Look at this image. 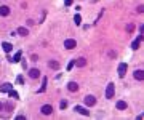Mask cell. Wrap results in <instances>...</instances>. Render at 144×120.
I'll return each mask as SVG.
<instances>
[{
    "instance_id": "f1b7e54d",
    "label": "cell",
    "mask_w": 144,
    "mask_h": 120,
    "mask_svg": "<svg viewBox=\"0 0 144 120\" xmlns=\"http://www.w3.org/2000/svg\"><path fill=\"white\" fill-rule=\"evenodd\" d=\"M93 2H98V0H93Z\"/></svg>"
},
{
    "instance_id": "2e32d148",
    "label": "cell",
    "mask_w": 144,
    "mask_h": 120,
    "mask_svg": "<svg viewBox=\"0 0 144 120\" xmlns=\"http://www.w3.org/2000/svg\"><path fill=\"white\" fill-rule=\"evenodd\" d=\"M16 32L19 34V35H22V37H26V35L29 34V31H27L26 27H18V31H16Z\"/></svg>"
},
{
    "instance_id": "ac0fdd59",
    "label": "cell",
    "mask_w": 144,
    "mask_h": 120,
    "mask_svg": "<svg viewBox=\"0 0 144 120\" xmlns=\"http://www.w3.org/2000/svg\"><path fill=\"white\" fill-rule=\"evenodd\" d=\"M48 66H50L51 69H58V67H59V63H56V61H50V63H48Z\"/></svg>"
},
{
    "instance_id": "6da1fadb",
    "label": "cell",
    "mask_w": 144,
    "mask_h": 120,
    "mask_svg": "<svg viewBox=\"0 0 144 120\" xmlns=\"http://www.w3.org/2000/svg\"><path fill=\"white\" fill-rule=\"evenodd\" d=\"M114 93H115V87H114V83H109L107 88H106V98L107 99L114 98Z\"/></svg>"
},
{
    "instance_id": "ba28073f",
    "label": "cell",
    "mask_w": 144,
    "mask_h": 120,
    "mask_svg": "<svg viewBox=\"0 0 144 120\" xmlns=\"http://www.w3.org/2000/svg\"><path fill=\"white\" fill-rule=\"evenodd\" d=\"M74 64L77 66V67H85V66H87V59L85 58H79L77 61H74Z\"/></svg>"
},
{
    "instance_id": "7c38bea8",
    "label": "cell",
    "mask_w": 144,
    "mask_h": 120,
    "mask_svg": "<svg viewBox=\"0 0 144 120\" xmlns=\"http://www.w3.org/2000/svg\"><path fill=\"white\" fill-rule=\"evenodd\" d=\"M67 88H69V91H77V90H79V85H77L75 82H69Z\"/></svg>"
},
{
    "instance_id": "5b68a950",
    "label": "cell",
    "mask_w": 144,
    "mask_h": 120,
    "mask_svg": "<svg viewBox=\"0 0 144 120\" xmlns=\"http://www.w3.org/2000/svg\"><path fill=\"white\" fill-rule=\"evenodd\" d=\"M85 104L87 106H94L96 104V98H94V96H91V94H88L87 98H85Z\"/></svg>"
},
{
    "instance_id": "44dd1931",
    "label": "cell",
    "mask_w": 144,
    "mask_h": 120,
    "mask_svg": "<svg viewBox=\"0 0 144 120\" xmlns=\"http://www.w3.org/2000/svg\"><path fill=\"white\" fill-rule=\"evenodd\" d=\"M133 31H135V24H128V26H127V32H130V34H131Z\"/></svg>"
},
{
    "instance_id": "7a4b0ae2",
    "label": "cell",
    "mask_w": 144,
    "mask_h": 120,
    "mask_svg": "<svg viewBox=\"0 0 144 120\" xmlns=\"http://www.w3.org/2000/svg\"><path fill=\"white\" fill-rule=\"evenodd\" d=\"M142 39H144V34H139V35H138V37L133 40V43H131V48H133V50H138V48H139V43L142 42Z\"/></svg>"
},
{
    "instance_id": "83f0119b",
    "label": "cell",
    "mask_w": 144,
    "mask_h": 120,
    "mask_svg": "<svg viewBox=\"0 0 144 120\" xmlns=\"http://www.w3.org/2000/svg\"><path fill=\"white\" fill-rule=\"evenodd\" d=\"M3 109H5V104H2V103H0V112H2Z\"/></svg>"
},
{
    "instance_id": "8992f818",
    "label": "cell",
    "mask_w": 144,
    "mask_h": 120,
    "mask_svg": "<svg viewBox=\"0 0 144 120\" xmlns=\"http://www.w3.org/2000/svg\"><path fill=\"white\" fill-rule=\"evenodd\" d=\"M29 77H31V79H39V77H40V70L39 69H31V70H29Z\"/></svg>"
},
{
    "instance_id": "8fae6325",
    "label": "cell",
    "mask_w": 144,
    "mask_h": 120,
    "mask_svg": "<svg viewBox=\"0 0 144 120\" xmlns=\"http://www.w3.org/2000/svg\"><path fill=\"white\" fill-rule=\"evenodd\" d=\"M10 15V8L7 5H3V7H0V16H8Z\"/></svg>"
},
{
    "instance_id": "e0dca14e",
    "label": "cell",
    "mask_w": 144,
    "mask_h": 120,
    "mask_svg": "<svg viewBox=\"0 0 144 120\" xmlns=\"http://www.w3.org/2000/svg\"><path fill=\"white\" fill-rule=\"evenodd\" d=\"M2 46H3V50L7 51V53H10V51H11V48H13V45H11V43H8V42H3V43H2Z\"/></svg>"
},
{
    "instance_id": "d4e9b609",
    "label": "cell",
    "mask_w": 144,
    "mask_h": 120,
    "mask_svg": "<svg viewBox=\"0 0 144 120\" xmlns=\"http://www.w3.org/2000/svg\"><path fill=\"white\" fill-rule=\"evenodd\" d=\"M72 67H74V61H70V63H69V64H67V70H70V69H72Z\"/></svg>"
},
{
    "instance_id": "9c48e42d",
    "label": "cell",
    "mask_w": 144,
    "mask_h": 120,
    "mask_svg": "<svg viewBox=\"0 0 144 120\" xmlns=\"http://www.w3.org/2000/svg\"><path fill=\"white\" fill-rule=\"evenodd\" d=\"M75 112L82 114V115H90V111H87L85 107H82V106H75Z\"/></svg>"
},
{
    "instance_id": "ffe728a7",
    "label": "cell",
    "mask_w": 144,
    "mask_h": 120,
    "mask_svg": "<svg viewBox=\"0 0 144 120\" xmlns=\"http://www.w3.org/2000/svg\"><path fill=\"white\" fill-rule=\"evenodd\" d=\"M10 96H11V98H15V99L19 98V94H18L16 91H13V90H10Z\"/></svg>"
},
{
    "instance_id": "cb8c5ba5",
    "label": "cell",
    "mask_w": 144,
    "mask_h": 120,
    "mask_svg": "<svg viewBox=\"0 0 144 120\" xmlns=\"http://www.w3.org/2000/svg\"><path fill=\"white\" fill-rule=\"evenodd\" d=\"M136 11H138V13H142V11H144V7H142V5H139V7L136 8Z\"/></svg>"
},
{
    "instance_id": "3957f363",
    "label": "cell",
    "mask_w": 144,
    "mask_h": 120,
    "mask_svg": "<svg viewBox=\"0 0 144 120\" xmlns=\"http://www.w3.org/2000/svg\"><path fill=\"white\" fill-rule=\"evenodd\" d=\"M64 46L67 48V50H74V48L77 46V43H75V40H74V39H67V40L64 42Z\"/></svg>"
},
{
    "instance_id": "d6986e66",
    "label": "cell",
    "mask_w": 144,
    "mask_h": 120,
    "mask_svg": "<svg viewBox=\"0 0 144 120\" xmlns=\"http://www.w3.org/2000/svg\"><path fill=\"white\" fill-rule=\"evenodd\" d=\"M46 82H48V79H46V77H43V85H42V88H40V93H43L45 90H46Z\"/></svg>"
},
{
    "instance_id": "4fadbf2b",
    "label": "cell",
    "mask_w": 144,
    "mask_h": 120,
    "mask_svg": "<svg viewBox=\"0 0 144 120\" xmlns=\"http://www.w3.org/2000/svg\"><path fill=\"white\" fill-rule=\"evenodd\" d=\"M117 109L118 111H125V109H127V103H125V101H117Z\"/></svg>"
},
{
    "instance_id": "52a82bcc",
    "label": "cell",
    "mask_w": 144,
    "mask_h": 120,
    "mask_svg": "<svg viewBox=\"0 0 144 120\" xmlns=\"http://www.w3.org/2000/svg\"><path fill=\"white\" fill-rule=\"evenodd\" d=\"M51 112H53V106H50V104H45L43 107H42V114H45V115H50Z\"/></svg>"
},
{
    "instance_id": "603a6c76",
    "label": "cell",
    "mask_w": 144,
    "mask_h": 120,
    "mask_svg": "<svg viewBox=\"0 0 144 120\" xmlns=\"http://www.w3.org/2000/svg\"><path fill=\"white\" fill-rule=\"evenodd\" d=\"M59 107H61V109H66V107H67V101H61V103H59Z\"/></svg>"
},
{
    "instance_id": "9a60e30c",
    "label": "cell",
    "mask_w": 144,
    "mask_h": 120,
    "mask_svg": "<svg viewBox=\"0 0 144 120\" xmlns=\"http://www.w3.org/2000/svg\"><path fill=\"white\" fill-rule=\"evenodd\" d=\"M11 90V83H3L2 87H0V91L2 93H5V91H10Z\"/></svg>"
},
{
    "instance_id": "5bb4252c",
    "label": "cell",
    "mask_w": 144,
    "mask_h": 120,
    "mask_svg": "<svg viewBox=\"0 0 144 120\" xmlns=\"http://www.w3.org/2000/svg\"><path fill=\"white\" fill-rule=\"evenodd\" d=\"M21 56H22V53H21V51H16V55H15L13 58H11L10 61H11V63H18V61L21 59Z\"/></svg>"
},
{
    "instance_id": "30bf717a",
    "label": "cell",
    "mask_w": 144,
    "mask_h": 120,
    "mask_svg": "<svg viewBox=\"0 0 144 120\" xmlns=\"http://www.w3.org/2000/svg\"><path fill=\"white\" fill-rule=\"evenodd\" d=\"M133 75H135V79H136V80H144V72H142L141 69L135 70V74H133Z\"/></svg>"
},
{
    "instance_id": "277c9868",
    "label": "cell",
    "mask_w": 144,
    "mask_h": 120,
    "mask_svg": "<svg viewBox=\"0 0 144 120\" xmlns=\"http://www.w3.org/2000/svg\"><path fill=\"white\" fill-rule=\"evenodd\" d=\"M127 69H128L127 64H125V63H120V64H118V75H120V77H125V74H127Z\"/></svg>"
},
{
    "instance_id": "484cf974",
    "label": "cell",
    "mask_w": 144,
    "mask_h": 120,
    "mask_svg": "<svg viewBox=\"0 0 144 120\" xmlns=\"http://www.w3.org/2000/svg\"><path fill=\"white\" fill-rule=\"evenodd\" d=\"M31 59H32V61H39V56H37V55H32Z\"/></svg>"
},
{
    "instance_id": "4316f807",
    "label": "cell",
    "mask_w": 144,
    "mask_h": 120,
    "mask_svg": "<svg viewBox=\"0 0 144 120\" xmlns=\"http://www.w3.org/2000/svg\"><path fill=\"white\" fill-rule=\"evenodd\" d=\"M64 3H66V5H67V7H69V5H72V0H64Z\"/></svg>"
},
{
    "instance_id": "7402d4cb",
    "label": "cell",
    "mask_w": 144,
    "mask_h": 120,
    "mask_svg": "<svg viewBox=\"0 0 144 120\" xmlns=\"http://www.w3.org/2000/svg\"><path fill=\"white\" fill-rule=\"evenodd\" d=\"M74 21H75V24L79 26V24L82 22V18H80V15H75V18H74Z\"/></svg>"
}]
</instances>
